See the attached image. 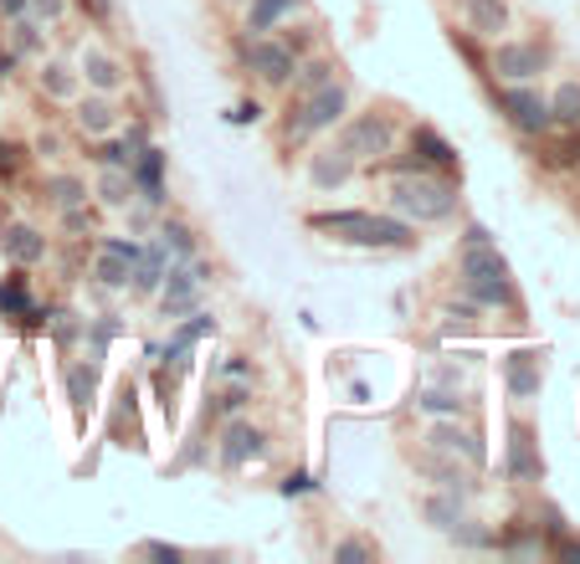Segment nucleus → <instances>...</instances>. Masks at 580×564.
<instances>
[{
    "mask_svg": "<svg viewBox=\"0 0 580 564\" xmlns=\"http://www.w3.org/2000/svg\"><path fill=\"white\" fill-rule=\"evenodd\" d=\"M309 231H319V237H329V241H340V247H359V252H411V247L421 241L417 226L401 221L396 210H359V206L313 210Z\"/></svg>",
    "mask_w": 580,
    "mask_h": 564,
    "instance_id": "1",
    "label": "nucleus"
},
{
    "mask_svg": "<svg viewBox=\"0 0 580 564\" xmlns=\"http://www.w3.org/2000/svg\"><path fill=\"white\" fill-rule=\"evenodd\" d=\"M458 175L447 170H421V175H390L386 180V210H396L411 226H442L458 216Z\"/></svg>",
    "mask_w": 580,
    "mask_h": 564,
    "instance_id": "2",
    "label": "nucleus"
},
{
    "mask_svg": "<svg viewBox=\"0 0 580 564\" xmlns=\"http://www.w3.org/2000/svg\"><path fill=\"white\" fill-rule=\"evenodd\" d=\"M458 293L468 303H477L483 313H519V288H514V272L498 257L493 241H468L458 247Z\"/></svg>",
    "mask_w": 580,
    "mask_h": 564,
    "instance_id": "3",
    "label": "nucleus"
},
{
    "mask_svg": "<svg viewBox=\"0 0 580 564\" xmlns=\"http://www.w3.org/2000/svg\"><path fill=\"white\" fill-rule=\"evenodd\" d=\"M344 113H350V83L334 77V83L303 93V98H288L278 134H283L288 149H303V144H313V139L334 134V129L344 123Z\"/></svg>",
    "mask_w": 580,
    "mask_h": 564,
    "instance_id": "4",
    "label": "nucleus"
},
{
    "mask_svg": "<svg viewBox=\"0 0 580 564\" xmlns=\"http://www.w3.org/2000/svg\"><path fill=\"white\" fill-rule=\"evenodd\" d=\"M237 62H241V73L253 77L257 88L283 93L288 83H293L298 52L283 42V36H278V31H262V36H247V31H241V42H237Z\"/></svg>",
    "mask_w": 580,
    "mask_h": 564,
    "instance_id": "5",
    "label": "nucleus"
},
{
    "mask_svg": "<svg viewBox=\"0 0 580 564\" xmlns=\"http://www.w3.org/2000/svg\"><path fill=\"white\" fill-rule=\"evenodd\" d=\"M334 134H340V144L359 160V170H370V164H380L390 149L401 144V123H396V113H386V108H365V113H344V123Z\"/></svg>",
    "mask_w": 580,
    "mask_h": 564,
    "instance_id": "6",
    "label": "nucleus"
},
{
    "mask_svg": "<svg viewBox=\"0 0 580 564\" xmlns=\"http://www.w3.org/2000/svg\"><path fill=\"white\" fill-rule=\"evenodd\" d=\"M488 73L498 83H539L550 73V42L545 36H498V42H488Z\"/></svg>",
    "mask_w": 580,
    "mask_h": 564,
    "instance_id": "7",
    "label": "nucleus"
},
{
    "mask_svg": "<svg viewBox=\"0 0 580 564\" xmlns=\"http://www.w3.org/2000/svg\"><path fill=\"white\" fill-rule=\"evenodd\" d=\"M498 98V113L504 123L514 129L519 139H545L555 134V119H550V93H539V83H504L493 93Z\"/></svg>",
    "mask_w": 580,
    "mask_h": 564,
    "instance_id": "8",
    "label": "nucleus"
},
{
    "mask_svg": "<svg viewBox=\"0 0 580 564\" xmlns=\"http://www.w3.org/2000/svg\"><path fill=\"white\" fill-rule=\"evenodd\" d=\"M421 446H432V452H447V457H458L462 467H473L483 473L488 467V446H483V426L468 416H437L421 436Z\"/></svg>",
    "mask_w": 580,
    "mask_h": 564,
    "instance_id": "9",
    "label": "nucleus"
},
{
    "mask_svg": "<svg viewBox=\"0 0 580 564\" xmlns=\"http://www.w3.org/2000/svg\"><path fill=\"white\" fill-rule=\"evenodd\" d=\"M262 457H268V431L247 416H226L222 431H216V467L222 473H247Z\"/></svg>",
    "mask_w": 580,
    "mask_h": 564,
    "instance_id": "10",
    "label": "nucleus"
},
{
    "mask_svg": "<svg viewBox=\"0 0 580 564\" xmlns=\"http://www.w3.org/2000/svg\"><path fill=\"white\" fill-rule=\"evenodd\" d=\"M206 278L211 268L201 262V257H185V262H175V268L164 272L160 293H154V303H160V318H185L191 308H201V293H206Z\"/></svg>",
    "mask_w": 580,
    "mask_h": 564,
    "instance_id": "11",
    "label": "nucleus"
},
{
    "mask_svg": "<svg viewBox=\"0 0 580 564\" xmlns=\"http://www.w3.org/2000/svg\"><path fill=\"white\" fill-rule=\"evenodd\" d=\"M144 252V241L135 237H98V247H93V288L98 293H129V268H135V257Z\"/></svg>",
    "mask_w": 580,
    "mask_h": 564,
    "instance_id": "12",
    "label": "nucleus"
},
{
    "mask_svg": "<svg viewBox=\"0 0 580 564\" xmlns=\"http://www.w3.org/2000/svg\"><path fill=\"white\" fill-rule=\"evenodd\" d=\"M73 129L83 139H88V144H98V139H108V134H119V123H123V108L114 104V93H77L73 104Z\"/></svg>",
    "mask_w": 580,
    "mask_h": 564,
    "instance_id": "13",
    "label": "nucleus"
},
{
    "mask_svg": "<svg viewBox=\"0 0 580 564\" xmlns=\"http://www.w3.org/2000/svg\"><path fill=\"white\" fill-rule=\"evenodd\" d=\"M468 42H498L514 31V6L508 0H452Z\"/></svg>",
    "mask_w": 580,
    "mask_h": 564,
    "instance_id": "14",
    "label": "nucleus"
},
{
    "mask_svg": "<svg viewBox=\"0 0 580 564\" xmlns=\"http://www.w3.org/2000/svg\"><path fill=\"white\" fill-rule=\"evenodd\" d=\"M77 77H83V88H93V93H114L119 98L123 93V83H129V67H123V57H114L108 46H98V42H83L77 46Z\"/></svg>",
    "mask_w": 580,
    "mask_h": 564,
    "instance_id": "15",
    "label": "nucleus"
},
{
    "mask_svg": "<svg viewBox=\"0 0 580 564\" xmlns=\"http://www.w3.org/2000/svg\"><path fill=\"white\" fill-rule=\"evenodd\" d=\"M211 334H216V313L191 308L185 318H175L170 339L154 349V359H160V365H175V370H185V365H191V349H195L201 339H211Z\"/></svg>",
    "mask_w": 580,
    "mask_h": 564,
    "instance_id": "16",
    "label": "nucleus"
},
{
    "mask_svg": "<svg viewBox=\"0 0 580 564\" xmlns=\"http://www.w3.org/2000/svg\"><path fill=\"white\" fill-rule=\"evenodd\" d=\"M0 257L11 268H42L52 257V237L36 221H6L0 226Z\"/></svg>",
    "mask_w": 580,
    "mask_h": 564,
    "instance_id": "17",
    "label": "nucleus"
},
{
    "mask_svg": "<svg viewBox=\"0 0 580 564\" xmlns=\"http://www.w3.org/2000/svg\"><path fill=\"white\" fill-rule=\"evenodd\" d=\"M355 175H359V160L340 144V139H334L329 149H313V154H309V185H313L319 195L344 191V185H350Z\"/></svg>",
    "mask_w": 580,
    "mask_h": 564,
    "instance_id": "18",
    "label": "nucleus"
},
{
    "mask_svg": "<svg viewBox=\"0 0 580 564\" xmlns=\"http://www.w3.org/2000/svg\"><path fill=\"white\" fill-rule=\"evenodd\" d=\"M164 164H170V154H164V149L154 144V139H149V144L135 154L129 175H135L139 206H149V210H160V206H164Z\"/></svg>",
    "mask_w": 580,
    "mask_h": 564,
    "instance_id": "19",
    "label": "nucleus"
},
{
    "mask_svg": "<svg viewBox=\"0 0 580 564\" xmlns=\"http://www.w3.org/2000/svg\"><path fill=\"white\" fill-rule=\"evenodd\" d=\"M545 386V349H514L504 355V390L514 401H535Z\"/></svg>",
    "mask_w": 580,
    "mask_h": 564,
    "instance_id": "20",
    "label": "nucleus"
},
{
    "mask_svg": "<svg viewBox=\"0 0 580 564\" xmlns=\"http://www.w3.org/2000/svg\"><path fill=\"white\" fill-rule=\"evenodd\" d=\"M0 313H6V318H15L21 328H46V308L31 297L26 268H15L11 278H0Z\"/></svg>",
    "mask_w": 580,
    "mask_h": 564,
    "instance_id": "21",
    "label": "nucleus"
},
{
    "mask_svg": "<svg viewBox=\"0 0 580 564\" xmlns=\"http://www.w3.org/2000/svg\"><path fill=\"white\" fill-rule=\"evenodd\" d=\"M504 477L508 482H539V442H535V426H524V421L508 426Z\"/></svg>",
    "mask_w": 580,
    "mask_h": 564,
    "instance_id": "22",
    "label": "nucleus"
},
{
    "mask_svg": "<svg viewBox=\"0 0 580 564\" xmlns=\"http://www.w3.org/2000/svg\"><path fill=\"white\" fill-rule=\"evenodd\" d=\"M62 386H67V405H73L77 426H88L93 401H98V355L73 359V365L62 370Z\"/></svg>",
    "mask_w": 580,
    "mask_h": 564,
    "instance_id": "23",
    "label": "nucleus"
},
{
    "mask_svg": "<svg viewBox=\"0 0 580 564\" xmlns=\"http://www.w3.org/2000/svg\"><path fill=\"white\" fill-rule=\"evenodd\" d=\"M417 473L427 477L432 488H452V492H468V498H473V467H462V462H458V457H447V452H432V446H421Z\"/></svg>",
    "mask_w": 580,
    "mask_h": 564,
    "instance_id": "24",
    "label": "nucleus"
},
{
    "mask_svg": "<svg viewBox=\"0 0 580 564\" xmlns=\"http://www.w3.org/2000/svg\"><path fill=\"white\" fill-rule=\"evenodd\" d=\"M36 88H42L46 104H73L77 93H83V77L67 57H42L36 62Z\"/></svg>",
    "mask_w": 580,
    "mask_h": 564,
    "instance_id": "25",
    "label": "nucleus"
},
{
    "mask_svg": "<svg viewBox=\"0 0 580 564\" xmlns=\"http://www.w3.org/2000/svg\"><path fill=\"white\" fill-rule=\"evenodd\" d=\"M93 200L104 210H129L139 200L135 195V175L123 164H98V180H93Z\"/></svg>",
    "mask_w": 580,
    "mask_h": 564,
    "instance_id": "26",
    "label": "nucleus"
},
{
    "mask_svg": "<svg viewBox=\"0 0 580 564\" xmlns=\"http://www.w3.org/2000/svg\"><path fill=\"white\" fill-rule=\"evenodd\" d=\"M298 6H303V0H241V31H247V36L278 31L283 21H293Z\"/></svg>",
    "mask_w": 580,
    "mask_h": 564,
    "instance_id": "27",
    "label": "nucleus"
},
{
    "mask_svg": "<svg viewBox=\"0 0 580 564\" xmlns=\"http://www.w3.org/2000/svg\"><path fill=\"white\" fill-rule=\"evenodd\" d=\"M417 411L421 416H468V411H473V395H468V390L462 386H442V380H437V386H421L417 390Z\"/></svg>",
    "mask_w": 580,
    "mask_h": 564,
    "instance_id": "28",
    "label": "nucleus"
},
{
    "mask_svg": "<svg viewBox=\"0 0 580 564\" xmlns=\"http://www.w3.org/2000/svg\"><path fill=\"white\" fill-rule=\"evenodd\" d=\"M340 77V62L329 57V52H309V57H298V67H293V83H288V98H303V93H313V88H324V83H334Z\"/></svg>",
    "mask_w": 580,
    "mask_h": 564,
    "instance_id": "29",
    "label": "nucleus"
},
{
    "mask_svg": "<svg viewBox=\"0 0 580 564\" xmlns=\"http://www.w3.org/2000/svg\"><path fill=\"white\" fill-rule=\"evenodd\" d=\"M164 272H170V257L154 247V241H144V252L135 257V268H129V293L135 297H154L160 293Z\"/></svg>",
    "mask_w": 580,
    "mask_h": 564,
    "instance_id": "30",
    "label": "nucleus"
},
{
    "mask_svg": "<svg viewBox=\"0 0 580 564\" xmlns=\"http://www.w3.org/2000/svg\"><path fill=\"white\" fill-rule=\"evenodd\" d=\"M42 200L52 210H73V206H88V180L83 175H67V170H52V175H42Z\"/></svg>",
    "mask_w": 580,
    "mask_h": 564,
    "instance_id": "31",
    "label": "nucleus"
},
{
    "mask_svg": "<svg viewBox=\"0 0 580 564\" xmlns=\"http://www.w3.org/2000/svg\"><path fill=\"white\" fill-rule=\"evenodd\" d=\"M411 149H417L421 160L432 164V170H447V175H458V149L447 144V134H437L432 123H417V129H411Z\"/></svg>",
    "mask_w": 580,
    "mask_h": 564,
    "instance_id": "32",
    "label": "nucleus"
},
{
    "mask_svg": "<svg viewBox=\"0 0 580 564\" xmlns=\"http://www.w3.org/2000/svg\"><path fill=\"white\" fill-rule=\"evenodd\" d=\"M427 519H432V529H442V534H452L462 519H468V492H452V488H437L432 498H427Z\"/></svg>",
    "mask_w": 580,
    "mask_h": 564,
    "instance_id": "33",
    "label": "nucleus"
},
{
    "mask_svg": "<svg viewBox=\"0 0 580 564\" xmlns=\"http://www.w3.org/2000/svg\"><path fill=\"white\" fill-rule=\"evenodd\" d=\"M154 247H160V252L170 257V268H175V262L195 257V231L185 221H170V216H164V221L154 226Z\"/></svg>",
    "mask_w": 580,
    "mask_h": 564,
    "instance_id": "34",
    "label": "nucleus"
},
{
    "mask_svg": "<svg viewBox=\"0 0 580 564\" xmlns=\"http://www.w3.org/2000/svg\"><path fill=\"white\" fill-rule=\"evenodd\" d=\"M46 42V26L36 21V15H15V21H6V46L15 52V62L21 57H36Z\"/></svg>",
    "mask_w": 580,
    "mask_h": 564,
    "instance_id": "35",
    "label": "nucleus"
},
{
    "mask_svg": "<svg viewBox=\"0 0 580 564\" xmlns=\"http://www.w3.org/2000/svg\"><path fill=\"white\" fill-rule=\"evenodd\" d=\"M550 119L555 129H580V77H566V83H555L550 93Z\"/></svg>",
    "mask_w": 580,
    "mask_h": 564,
    "instance_id": "36",
    "label": "nucleus"
},
{
    "mask_svg": "<svg viewBox=\"0 0 580 564\" xmlns=\"http://www.w3.org/2000/svg\"><path fill=\"white\" fill-rule=\"evenodd\" d=\"M247 401H253V386H247V380H226V386H216L206 395V411L211 416H241V411H247Z\"/></svg>",
    "mask_w": 580,
    "mask_h": 564,
    "instance_id": "37",
    "label": "nucleus"
},
{
    "mask_svg": "<svg viewBox=\"0 0 580 564\" xmlns=\"http://www.w3.org/2000/svg\"><path fill=\"white\" fill-rule=\"evenodd\" d=\"M477 303H442V334H477Z\"/></svg>",
    "mask_w": 580,
    "mask_h": 564,
    "instance_id": "38",
    "label": "nucleus"
},
{
    "mask_svg": "<svg viewBox=\"0 0 580 564\" xmlns=\"http://www.w3.org/2000/svg\"><path fill=\"white\" fill-rule=\"evenodd\" d=\"M26 160H31V149L21 144V139H0V185H11V180H21Z\"/></svg>",
    "mask_w": 580,
    "mask_h": 564,
    "instance_id": "39",
    "label": "nucleus"
},
{
    "mask_svg": "<svg viewBox=\"0 0 580 564\" xmlns=\"http://www.w3.org/2000/svg\"><path fill=\"white\" fill-rule=\"evenodd\" d=\"M334 564H375V544L370 539H340L334 544Z\"/></svg>",
    "mask_w": 580,
    "mask_h": 564,
    "instance_id": "40",
    "label": "nucleus"
},
{
    "mask_svg": "<svg viewBox=\"0 0 580 564\" xmlns=\"http://www.w3.org/2000/svg\"><path fill=\"white\" fill-rule=\"evenodd\" d=\"M26 15H36L42 26H57L62 15H67V0H26Z\"/></svg>",
    "mask_w": 580,
    "mask_h": 564,
    "instance_id": "41",
    "label": "nucleus"
},
{
    "mask_svg": "<svg viewBox=\"0 0 580 564\" xmlns=\"http://www.w3.org/2000/svg\"><path fill=\"white\" fill-rule=\"evenodd\" d=\"M57 221H62V231H73V237H93V216H88V206L57 210Z\"/></svg>",
    "mask_w": 580,
    "mask_h": 564,
    "instance_id": "42",
    "label": "nucleus"
},
{
    "mask_svg": "<svg viewBox=\"0 0 580 564\" xmlns=\"http://www.w3.org/2000/svg\"><path fill=\"white\" fill-rule=\"evenodd\" d=\"M226 123H237V129H247V123H262V104H257V98H241V104L226 108Z\"/></svg>",
    "mask_w": 580,
    "mask_h": 564,
    "instance_id": "43",
    "label": "nucleus"
},
{
    "mask_svg": "<svg viewBox=\"0 0 580 564\" xmlns=\"http://www.w3.org/2000/svg\"><path fill=\"white\" fill-rule=\"evenodd\" d=\"M216 380H253V365L241 355H226L222 365H216Z\"/></svg>",
    "mask_w": 580,
    "mask_h": 564,
    "instance_id": "44",
    "label": "nucleus"
},
{
    "mask_svg": "<svg viewBox=\"0 0 580 564\" xmlns=\"http://www.w3.org/2000/svg\"><path fill=\"white\" fill-rule=\"evenodd\" d=\"M139 554H144V560H164V564H180V560H185V554H180L175 544H160V539H149V544H139Z\"/></svg>",
    "mask_w": 580,
    "mask_h": 564,
    "instance_id": "45",
    "label": "nucleus"
},
{
    "mask_svg": "<svg viewBox=\"0 0 580 564\" xmlns=\"http://www.w3.org/2000/svg\"><path fill=\"white\" fill-rule=\"evenodd\" d=\"M278 492H283V498H303V492H313V477L309 473H288Z\"/></svg>",
    "mask_w": 580,
    "mask_h": 564,
    "instance_id": "46",
    "label": "nucleus"
},
{
    "mask_svg": "<svg viewBox=\"0 0 580 564\" xmlns=\"http://www.w3.org/2000/svg\"><path fill=\"white\" fill-rule=\"evenodd\" d=\"M15 15H26V0H0V21H15Z\"/></svg>",
    "mask_w": 580,
    "mask_h": 564,
    "instance_id": "47",
    "label": "nucleus"
},
{
    "mask_svg": "<svg viewBox=\"0 0 580 564\" xmlns=\"http://www.w3.org/2000/svg\"><path fill=\"white\" fill-rule=\"evenodd\" d=\"M15 73V52H11V46H6V42H0V83H6V77H11Z\"/></svg>",
    "mask_w": 580,
    "mask_h": 564,
    "instance_id": "48",
    "label": "nucleus"
},
{
    "mask_svg": "<svg viewBox=\"0 0 580 564\" xmlns=\"http://www.w3.org/2000/svg\"><path fill=\"white\" fill-rule=\"evenodd\" d=\"M570 134H576L570 139V164H580V129H570Z\"/></svg>",
    "mask_w": 580,
    "mask_h": 564,
    "instance_id": "49",
    "label": "nucleus"
},
{
    "mask_svg": "<svg viewBox=\"0 0 580 564\" xmlns=\"http://www.w3.org/2000/svg\"><path fill=\"white\" fill-rule=\"evenodd\" d=\"M226 6H237V0H226Z\"/></svg>",
    "mask_w": 580,
    "mask_h": 564,
    "instance_id": "50",
    "label": "nucleus"
}]
</instances>
